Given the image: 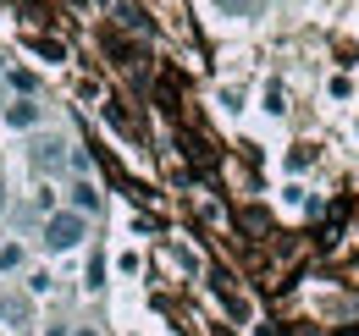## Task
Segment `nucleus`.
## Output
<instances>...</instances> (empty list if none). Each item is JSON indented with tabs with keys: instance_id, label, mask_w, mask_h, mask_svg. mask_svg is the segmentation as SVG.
<instances>
[{
	"instance_id": "obj_1",
	"label": "nucleus",
	"mask_w": 359,
	"mask_h": 336,
	"mask_svg": "<svg viewBox=\"0 0 359 336\" xmlns=\"http://www.w3.org/2000/svg\"><path fill=\"white\" fill-rule=\"evenodd\" d=\"M83 237H89V215H78L72 204L67 210H50L45 226H39L45 253H72V248H83Z\"/></svg>"
},
{
	"instance_id": "obj_2",
	"label": "nucleus",
	"mask_w": 359,
	"mask_h": 336,
	"mask_svg": "<svg viewBox=\"0 0 359 336\" xmlns=\"http://www.w3.org/2000/svg\"><path fill=\"white\" fill-rule=\"evenodd\" d=\"M28 160H34V171H61V166H72V149H67V138H34L28 144Z\"/></svg>"
},
{
	"instance_id": "obj_3",
	"label": "nucleus",
	"mask_w": 359,
	"mask_h": 336,
	"mask_svg": "<svg viewBox=\"0 0 359 336\" xmlns=\"http://www.w3.org/2000/svg\"><path fill=\"white\" fill-rule=\"evenodd\" d=\"M39 122H45V105H39L34 94H17V99L6 105V127H11V132H34Z\"/></svg>"
},
{
	"instance_id": "obj_4",
	"label": "nucleus",
	"mask_w": 359,
	"mask_h": 336,
	"mask_svg": "<svg viewBox=\"0 0 359 336\" xmlns=\"http://www.w3.org/2000/svg\"><path fill=\"white\" fill-rule=\"evenodd\" d=\"M67 204H72V210H78V215H89V220H94V215H100V210H105V199H100V188H94L89 176H78V182L67 188Z\"/></svg>"
},
{
	"instance_id": "obj_5",
	"label": "nucleus",
	"mask_w": 359,
	"mask_h": 336,
	"mask_svg": "<svg viewBox=\"0 0 359 336\" xmlns=\"http://www.w3.org/2000/svg\"><path fill=\"white\" fill-rule=\"evenodd\" d=\"M22 259H28V248L11 237V243H0V276H11V270H22Z\"/></svg>"
},
{
	"instance_id": "obj_6",
	"label": "nucleus",
	"mask_w": 359,
	"mask_h": 336,
	"mask_svg": "<svg viewBox=\"0 0 359 336\" xmlns=\"http://www.w3.org/2000/svg\"><path fill=\"white\" fill-rule=\"evenodd\" d=\"M6 88H11V94H39V78L17 66V72H6Z\"/></svg>"
},
{
	"instance_id": "obj_7",
	"label": "nucleus",
	"mask_w": 359,
	"mask_h": 336,
	"mask_svg": "<svg viewBox=\"0 0 359 336\" xmlns=\"http://www.w3.org/2000/svg\"><path fill=\"white\" fill-rule=\"evenodd\" d=\"M0 320H28V303L22 298H0Z\"/></svg>"
},
{
	"instance_id": "obj_8",
	"label": "nucleus",
	"mask_w": 359,
	"mask_h": 336,
	"mask_svg": "<svg viewBox=\"0 0 359 336\" xmlns=\"http://www.w3.org/2000/svg\"><path fill=\"white\" fill-rule=\"evenodd\" d=\"M222 11H232V17H255L260 11V0H216Z\"/></svg>"
},
{
	"instance_id": "obj_9",
	"label": "nucleus",
	"mask_w": 359,
	"mask_h": 336,
	"mask_svg": "<svg viewBox=\"0 0 359 336\" xmlns=\"http://www.w3.org/2000/svg\"><path fill=\"white\" fill-rule=\"evenodd\" d=\"M67 336H100V331H94V326H78V331H67Z\"/></svg>"
},
{
	"instance_id": "obj_10",
	"label": "nucleus",
	"mask_w": 359,
	"mask_h": 336,
	"mask_svg": "<svg viewBox=\"0 0 359 336\" xmlns=\"http://www.w3.org/2000/svg\"><path fill=\"white\" fill-rule=\"evenodd\" d=\"M6 204H11V193H6V182H0V215H6Z\"/></svg>"
},
{
	"instance_id": "obj_11",
	"label": "nucleus",
	"mask_w": 359,
	"mask_h": 336,
	"mask_svg": "<svg viewBox=\"0 0 359 336\" xmlns=\"http://www.w3.org/2000/svg\"><path fill=\"white\" fill-rule=\"evenodd\" d=\"M45 336H67V331H61V326H50V331H45Z\"/></svg>"
},
{
	"instance_id": "obj_12",
	"label": "nucleus",
	"mask_w": 359,
	"mask_h": 336,
	"mask_svg": "<svg viewBox=\"0 0 359 336\" xmlns=\"http://www.w3.org/2000/svg\"><path fill=\"white\" fill-rule=\"evenodd\" d=\"M0 78H6V55H0Z\"/></svg>"
}]
</instances>
